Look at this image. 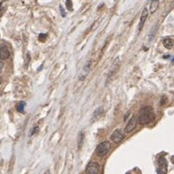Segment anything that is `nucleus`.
<instances>
[{"instance_id":"obj_13","label":"nucleus","mask_w":174,"mask_h":174,"mask_svg":"<svg viewBox=\"0 0 174 174\" xmlns=\"http://www.w3.org/2000/svg\"><path fill=\"white\" fill-rule=\"evenodd\" d=\"M83 139H84V133L81 132L78 134V149H80V147L82 146V143H83Z\"/></svg>"},{"instance_id":"obj_18","label":"nucleus","mask_w":174,"mask_h":174,"mask_svg":"<svg viewBox=\"0 0 174 174\" xmlns=\"http://www.w3.org/2000/svg\"><path fill=\"white\" fill-rule=\"evenodd\" d=\"M27 61H26V63H25V66L27 67V65H28V63H29V60H30V53H27Z\"/></svg>"},{"instance_id":"obj_2","label":"nucleus","mask_w":174,"mask_h":174,"mask_svg":"<svg viewBox=\"0 0 174 174\" xmlns=\"http://www.w3.org/2000/svg\"><path fill=\"white\" fill-rule=\"evenodd\" d=\"M110 147H111V145H110L109 141H103V142H101V143H99L98 145H97L95 152H96L97 156L105 157L109 154Z\"/></svg>"},{"instance_id":"obj_15","label":"nucleus","mask_w":174,"mask_h":174,"mask_svg":"<svg viewBox=\"0 0 174 174\" xmlns=\"http://www.w3.org/2000/svg\"><path fill=\"white\" fill-rule=\"evenodd\" d=\"M47 34H40V35H39V41H41V42L45 41L47 39Z\"/></svg>"},{"instance_id":"obj_8","label":"nucleus","mask_w":174,"mask_h":174,"mask_svg":"<svg viewBox=\"0 0 174 174\" xmlns=\"http://www.w3.org/2000/svg\"><path fill=\"white\" fill-rule=\"evenodd\" d=\"M10 57V51L5 45H0V59L7 60Z\"/></svg>"},{"instance_id":"obj_14","label":"nucleus","mask_w":174,"mask_h":174,"mask_svg":"<svg viewBox=\"0 0 174 174\" xmlns=\"http://www.w3.org/2000/svg\"><path fill=\"white\" fill-rule=\"evenodd\" d=\"M66 6H67V8H68V10H69V11H72V10H73L72 0H66Z\"/></svg>"},{"instance_id":"obj_9","label":"nucleus","mask_w":174,"mask_h":174,"mask_svg":"<svg viewBox=\"0 0 174 174\" xmlns=\"http://www.w3.org/2000/svg\"><path fill=\"white\" fill-rule=\"evenodd\" d=\"M148 17V9L147 8H144L143 9V12L141 14V17H140V20H139V24H138V31L141 30V28L143 27L145 22H146V18Z\"/></svg>"},{"instance_id":"obj_4","label":"nucleus","mask_w":174,"mask_h":174,"mask_svg":"<svg viewBox=\"0 0 174 174\" xmlns=\"http://www.w3.org/2000/svg\"><path fill=\"white\" fill-rule=\"evenodd\" d=\"M124 138H125V134H124L123 131L121 130V129L115 130L111 134V136H110V139H111L112 142H114V143H120L124 139Z\"/></svg>"},{"instance_id":"obj_21","label":"nucleus","mask_w":174,"mask_h":174,"mask_svg":"<svg viewBox=\"0 0 174 174\" xmlns=\"http://www.w3.org/2000/svg\"><path fill=\"white\" fill-rule=\"evenodd\" d=\"M129 115H130V111H128L127 113H126L125 117H124V120H125V121H126V119H127V117H128V116H129Z\"/></svg>"},{"instance_id":"obj_20","label":"nucleus","mask_w":174,"mask_h":174,"mask_svg":"<svg viewBox=\"0 0 174 174\" xmlns=\"http://www.w3.org/2000/svg\"><path fill=\"white\" fill-rule=\"evenodd\" d=\"M3 66H4V64L2 63L1 61H0V73L2 72V69H3Z\"/></svg>"},{"instance_id":"obj_7","label":"nucleus","mask_w":174,"mask_h":174,"mask_svg":"<svg viewBox=\"0 0 174 174\" xmlns=\"http://www.w3.org/2000/svg\"><path fill=\"white\" fill-rule=\"evenodd\" d=\"M111 66H112V67H111V69H110L109 73V78H107V80H109V78H111V76L114 75L116 72H117L118 69H119V67H120V59H119V57H116V59L113 61Z\"/></svg>"},{"instance_id":"obj_22","label":"nucleus","mask_w":174,"mask_h":174,"mask_svg":"<svg viewBox=\"0 0 174 174\" xmlns=\"http://www.w3.org/2000/svg\"><path fill=\"white\" fill-rule=\"evenodd\" d=\"M1 82H2V78L0 76V84H1Z\"/></svg>"},{"instance_id":"obj_12","label":"nucleus","mask_w":174,"mask_h":174,"mask_svg":"<svg viewBox=\"0 0 174 174\" xmlns=\"http://www.w3.org/2000/svg\"><path fill=\"white\" fill-rule=\"evenodd\" d=\"M25 105H26V103L25 102H20L17 105V110L18 112H22L23 113L24 112V109H25Z\"/></svg>"},{"instance_id":"obj_19","label":"nucleus","mask_w":174,"mask_h":174,"mask_svg":"<svg viewBox=\"0 0 174 174\" xmlns=\"http://www.w3.org/2000/svg\"><path fill=\"white\" fill-rule=\"evenodd\" d=\"M3 13H4V9L1 7V5H0V17H1V16L3 15Z\"/></svg>"},{"instance_id":"obj_10","label":"nucleus","mask_w":174,"mask_h":174,"mask_svg":"<svg viewBox=\"0 0 174 174\" xmlns=\"http://www.w3.org/2000/svg\"><path fill=\"white\" fill-rule=\"evenodd\" d=\"M163 44L165 47H167V49H171L173 47V39L171 37H167L165 39H163Z\"/></svg>"},{"instance_id":"obj_5","label":"nucleus","mask_w":174,"mask_h":174,"mask_svg":"<svg viewBox=\"0 0 174 174\" xmlns=\"http://www.w3.org/2000/svg\"><path fill=\"white\" fill-rule=\"evenodd\" d=\"M158 173H167V161L165 158H160L158 161Z\"/></svg>"},{"instance_id":"obj_16","label":"nucleus","mask_w":174,"mask_h":174,"mask_svg":"<svg viewBox=\"0 0 174 174\" xmlns=\"http://www.w3.org/2000/svg\"><path fill=\"white\" fill-rule=\"evenodd\" d=\"M38 131H39V128H38V127H34L33 131H32V133L30 134V136H33V134H36V133H38Z\"/></svg>"},{"instance_id":"obj_3","label":"nucleus","mask_w":174,"mask_h":174,"mask_svg":"<svg viewBox=\"0 0 174 174\" xmlns=\"http://www.w3.org/2000/svg\"><path fill=\"white\" fill-rule=\"evenodd\" d=\"M136 126H138V117L136 115H133L131 117V119L129 120V122L127 123V125H126L124 132H125V134H131L132 132L136 130Z\"/></svg>"},{"instance_id":"obj_11","label":"nucleus","mask_w":174,"mask_h":174,"mask_svg":"<svg viewBox=\"0 0 174 174\" xmlns=\"http://www.w3.org/2000/svg\"><path fill=\"white\" fill-rule=\"evenodd\" d=\"M159 3H160V0H151V4H150V13H151V14H154L158 10Z\"/></svg>"},{"instance_id":"obj_23","label":"nucleus","mask_w":174,"mask_h":174,"mask_svg":"<svg viewBox=\"0 0 174 174\" xmlns=\"http://www.w3.org/2000/svg\"><path fill=\"white\" fill-rule=\"evenodd\" d=\"M2 2H4V1H7V0H1Z\"/></svg>"},{"instance_id":"obj_1","label":"nucleus","mask_w":174,"mask_h":174,"mask_svg":"<svg viewBox=\"0 0 174 174\" xmlns=\"http://www.w3.org/2000/svg\"><path fill=\"white\" fill-rule=\"evenodd\" d=\"M154 119H155V113L153 107H145L143 109H141L140 111H139L138 123H139L140 125H146V124L150 123Z\"/></svg>"},{"instance_id":"obj_17","label":"nucleus","mask_w":174,"mask_h":174,"mask_svg":"<svg viewBox=\"0 0 174 174\" xmlns=\"http://www.w3.org/2000/svg\"><path fill=\"white\" fill-rule=\"evenodd\" d=\"M59 8H60V11H61V15H62V17H65L66 14H65V11H64V9H63V7H62V6H60Z\"/></svg>"},{"instance_id":"obj_6","label":"nucleus","mask_w":174,"mask_h":174,"mask_svg":"<svg viewBox=\"0 0 174 174\" xmlns=\"http://www.w3.org/2000/svg\"><path fill=\"white\" fill-rule=\"evenodd\" d=\"M100 171V165L98 163L91 162L88 163V165L85 168V172L86 173H90V174H97L99 173Z\"/></svg>"}]
</instances>
